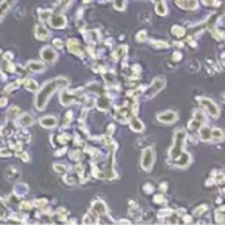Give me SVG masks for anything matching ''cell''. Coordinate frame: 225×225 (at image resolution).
<instances>
[{
    "label": "cell",
    "instance_id": "1",
    "mask_svg": "<svg viewBox=\"0 0 225 225\" xmlns=\"http://www.w3.org/2000/svg\"><path fill=\"white\" fill-rule=\"evenodd\" d=\"M69 84V80L66 78H57V79H53L50 80L49 83H46L45 86L41 88V91L38 92V95L36 97V107L38 109H43L46 106V103L49 100V97L53 95V92L58 90V88H62V87H66Z\"/></svg>",
    "mask_w": 225,
    "mask_h": 225
},
{
    "label": "cell",
    "instance_id": "2",
    "mask_svg": "<svg viewBox=\"0 0 225 225\" xmlns=\"http://www.w3.org/2000/svg\"><path fill=\"white\" fill-rule=\"evenodd\" d=\"M186 138V132L183 129L177 130V134L174 137V146L173 149L170 150V157L171 158H177L183 150V142Z\"/></svg>",
    "mask_w": 225,
    "mask_h": 225
},
{
    "label": "cell",
    "instance_id": "3",
    "mask_svg": "<svg viewBox=\"0 0 225 225\" xmlns=\"http://www.w3.org/2000/svg\"><path fill=\"white\" fill-rule=\"evenodd\" d=\"M153 162H154V151H153V149H150V147H147V149H145L144 154H142L141 166H142L144 170L149 171V170L151 169Z\"/></svg>",
    "mask_w": 225,
    "mask_h": 225
},
{
    "label": "cell",
    "instance_id": "4",
    "mask_svg": "<svg viewBox=\"0 0 225 225\" xmlns=\"http://www.w3.org/2000/svg\"><path fill=\"white\" fill-rule=\"evenodd\" d=\"M164 87V79L163 78H157L154 79V82L151 83L150 86V88L146 91V96L147 97H150V96H154L155 94H158L162 88Z\"/></svg>",
    "mask_w": 225,
    "mask_h": 225
},
{
    "label": "cell",
    "instance_id": "5",
    "mask_svg": "<svg viewBox=\"0 0 225 225\" xmlns=\"http://www.w3.org/2000/svg\"><path fill=\"white\" fill-rule=\"evenodd\" d=\"M201 104L207 108V111L209 115H212L213 117H218V108L213 101L208 100V99H201Z\"/></svg>",
    "mask_w": 225,
    "mask_h": 225
},
{
    "label": "cell",
    "instance_id": "6",
    "mask_svg": "<svg viewBox=\"0 0 225 225\" xmlns=\"http://www.w3.org/2000/svg\"><path fill=\"white\" fill-rule=\"evenodd\" d=\"M41 57L45 59V61L53 63V62H56V59H57V53L54 52L52 47H43L42 52H41Z\"/></svg>",
    "mask_w": 225,
    "mask_h": 225
},
{
    "label": "cell",
    "instance_id": "7",
    "mask_svg": "<svg viewBox=\"0 0 225 225\" xmlns=\"http://www.w3.org/2000/svg\"><path fill=\"white\" fill-rule=\"evenodd\" d=\"M158 120H160L161 123H164V124H170V123H174L175 120L178 119L177 116V113L175 112H171V111H169V112H164L162 115H158Z\"/></svg>",
    "mask_w": 225,
    "mask_h": 225
},
{
    "label": "cell",
    "instance_id": "8",
    "mask_svg": "<svg viewBox=\"0 0 225 225\" xmlns=\"http://www.w3.org/2000/svg\"><path fill=\"white\" fill-rule=\"evenodd\" d=\"M5 178L8 180H15V179H19L20 178V170L15 166H9L7 170H5Z\"/></svg>",
    "mask_w": 225,
    "mask_h": 225
},
{
    "label": "cell",
    "instance_id": "9",
    "mask_svg": "<svg viewBox=\"0 0 225 225\" xmlns=\"http://www.w3.org/2000/svg\"><path fill=\"white\" fill-rule=\"evenodd\" d=\"M177 158H178V160L175 161V164H177V166H179V167H186L191 162L190 155L187 154V153H183V151L180 153V154Z\"/></svg>",
    "mask_w": 225,
    "mask_h": 225
},
{
    "label": "cell",
    "instance_id": "10",
    "mask_svg": "<svg viewBox=\"0 0 225 225\" xmlns=\"http://www.w3.org/2000/svg\"><path fill=\"white\" fill-rule=\"evenodd\" d=\"M50 23H52V26H54V28H65L66 26V20L63 16H53Z\"/></svg>",
    "mask_w": 225,
    "mask_h": 225
},
{
    "label": "cell",
    "instance_id": "11",
    "mask_svg": "<svg viewBox=\"0 0 225 225\" xmlns=\"http://www.w3.org/2000/svg\"><path fill=\"white\" fill-rule=\"evenodd\" d=\"M40 123L43 128H53V127H56V124H57V119L53 117V116H46V117H42Z\"/></svg>",
    "mask_w": 225,
    "mask_h": 225
},
{
    "label": "cell",
    "instance_id": "12",
    "mask_svg": "<svg viewBox=\"0 0 225 225\" xmlns=\"http://www.w3.org/2000/svg\"><path fill=\"white\" fill-rule=\"evenodd\" d=\"M92 211H94L96 215H104L107 213V205L104 204L103 201H96L94 205H92Z\"/></svg>",
    "mask_w": 225,
    "mask_h": 225
},
{
    "label": "cell",
    "instance_id": "13",
    "mask_svg": "<svg viewBox=\"0 0 225 225\" xmlns=\"http://www.w3.org/2000/svg\"><path fill=\"white\" fill-rule=\"evenodd\" d=\"M43 69H45V65L41 63V62L32 61V62L28 63V70L33 71V73H41V71H43Z\"/></svg>",
    "mask_w": 225,
    "mask_h": 225
},
{
    "label": "cell",
    "instance_id": "14",
    "mask_svg": "<svg viewBox=\"0 0 225 225\" xmlns=\"http://www.w3.org/2000/svg\"><path fill=\"white\" fill-rule=\"evenodd\" d=\"M47 36H49V32L46 30V28H43L42 25H40V26H37V28H36V37L38 38V40L43 41V40H46V38H47Z\"/></svg>",
    "mask_w": 225,
    "mask_h": 225
},
{
    "label": "cell",
    "instance_id": "15",
    "mask_svg": "<svg viewBox=\"0 0 225 225\" xmlns=\"http://www.w3.org/2000/svg\"><path fill=\"white\" fill-rule=\"evenodd\" d=\"M69 47H70L71 52L75 53V54H78V56H82V54H83V49H82L79 46V43L76 42V41H74V40H70L69 41Z\"/></svg>",
    "mask_w": 225,
    "mask_h": 225
},
{
    "label": "cell",
    "instance_id": "16",
    "mask_svg": "<svg viewBox=\"0 0 225 225\" xmlns=\"http://www.w3.org/2000/svg\"><path fill=\"white\" fill-rule=\"evenodd\" d=\"M97 108L101 109V111H106V109L109 108V99L107 96H101L97 100Z\"/></svg>",
    "mask_w": 225,
    "mask_h": 225
},
{
    "label": "cell",
    "instance_id": "17",
    "mask_svg": "<svg viewBox=\"0 0 225 225\" xmlns=\"http://www.w3.org/2000/svg\"><path fill=\"white\" fill-rule=\"evenodd\" d=\"M211 129L209 128H207V127H204V128H201L200 127V138L203 140V141H209L211 140Z\"/></svg>",
    "mask_w": 225,
    "mask_h": 225
},
{
    "label": "cell",
    "instance_id": "18",
    "mask_svg": "<svg viewBox=\"0 0 225 225\" xmlns=\"http://www.w3.org/2000/svg\"><path fill=\"white\" fill-rule=\"evenodd\" d=\"M24 86H25V88L28 90V91H30V92H34V91H37V83H36L34 80H32V79L25 80Z\"/></svg>",
    "mask_w": 225,
    "mask_h": 225
},
{
    "label": "cell",
    "instance_id": "19",
    "mask_svg": "<svg viewBox=\"0 0 225 225\" xmlns=\"http://www.w3.org/2000/svg\"><path fill=\"white\" fill-rule=\"evenodd\" d=\"M20 124H23V125H32L33 124V117L30 116L29 113H25V115H23V116H21Z\"/></svg>",
    "mask_w": 225,
    "mask_h": 225
},
{
    "label": "cell",
    "instance_id": "20",
    "mask_svg": "<svg viewBox=\"0 0 225 225\" xmlns=\"http://www.w3.org/2000/svg\"><path fill=\"white\" fill-rule=\"evenodd\" d=\"M130 128L133 129L134 132H141L142 129H144V125H142V123L140 121V120H133V121L130 123Z\"/></svg>",
    "mask_w": 225,
    "mask_h": 225
},
{
    "label": "cell",
    "instance_id": "21",
    "mask_svg": "<svg viewBox=\"0 0 225 225\" xmlns=\"http://www.w3.org/2000/svg\"><path fill=\"white\" fill-rule=\"evenodd\" d=\"M155 11H157L158 15H166V12H167V11H166V5H164V3H162V2L157 3Z\"/></svg>",
    "mask_w": 225,
    "mask_h": 225
},
{
    "label": "cell",
    "instance_id": "22",
    "mask_svg": "<svg viewBox=\"0 0 225 225\" xmlns=\"http://www.w3.org/2000/svg\"><path fill=\"white\" fill-rule=\"evenodd\" d=\"M211 133H212V134H211L212 137H215V140H223V138H224L223 130H220V129H213Z\"/></svg>",
    "mask_w": 225,
    "mask_h": 225
},
{
    "label": "cell",
    "instance_id": "23",
    "mask_svg": "<svg viewBox=\"0 0 225 225\" xmlns=\"http://www.w3.org/2000/svg\"><path fill=\"white\" fill-rule=\"evenodd\" d=\"M188 127H190V129H191V130H197V129H199V128L201 127V123L199 121V120L194 119L190 123V125H188Z\"/></svg>",
    "mask_w": 225,
    "mask_h": 225
},
{
    "label": "cell",
    "instance_id": "24",
    "mask_svg": "<svg viewBox=\"0 0 225 225\" xmlns=\"http://www.w3.org/2000/svg\"><path fill=\"white\" fill-rule=\"evenodd\" d=\"M54 170H56L57 173H67L69 171V167L67 166H65V164H54Z\"/></svg>",
    "mask_w": 225,
    "mask_h": 225
},
{
    "label": "cell",
    "instance_id": "25",
    "mask_svg": "<svg viewBox=\"0 0 225 225\" xmlns=\"http://www.w3.org/2000/svg\"><path fill=\"white\" fill-rule=\"evenodd\" d=\"M26 191H28L26 184H19L17 187H16V194L17 195H24V194H26Z\"/></svg>",
    "mask_w": 225,
    "mask_h": 225
},
{
    "label": "cell",
    "instance_id": "26",
    "mask_svg": "<svg viewBox=\"0 0 225 225\" xmlns=\"http://www.w3.org/2000/svg\"><path fill=\"white\" fill-rule=\"evenodd\" d=\"M188 69L191 71H197V70L200 69V65H199V62H197V61H192V62L188 65Z\"/></svg>",
    "mask_w": 225,
    "mask_h": 225
},
{
    "label": "cell",
    "instance_id": "27",
    "mask_svg": "<svg viewBox=\"0 0 225 225\" xmlns=\"http://www.w3.org/2000/svg\"><path fill=\"white\" fill-rule=\"evenodd\" d=\"M173 33L175 36H178V37H180V36H183L184 34V30L180 28V26H174L173 28Z\"/></svg>",
    "mask_w": 225,
    "mask_h": 225
},
{
    "label": "cell",
    "instance_id": "28",
    "mask_svg": "<svg viewBox=\"0 0 225 225\" xmlns=\"http://www.w3.org/2000/svg\"><path fill=\"white\" fill-rule=\"evenodd\" d=\"M197 208H199V209H195L194 211V215L195 216H200L203 212L207 211V205H200V207H197Z\"/></svg>",
    "mask_w": 225,
    "mask_h": 225
},
{
    "label": "cell",
    "instance_id": "29",
    "mask_svg": "<svg viewBox=\"0 0 225 225\" xmlns=\"http://www.w3.org/2000/svg\"><path fill=\"white\" fill-rule=\"evenodd\" d=\"M17 112H19V108L17 107H12L8 111V117H13V116H16L17 115Z\"/></svg>",
    "mask_w": 225,
    "mask_h": 225
},
{
    "label": "cell",
    "instance_id": "30",
    "mask_svg": "<svg viewBox=\"0 0 225 225\" xmlns=\"http://www.w3.org/2000/svg\"><path fill=\"white\" fill-rule=\"evenodd\" d=\"M4 217H5V207L3 204V201L0 200V220H3Z\"/></svg>",
    "mask_w": 225,
    "mask_h": 225
},
{
    "label": "cell",
    "instance_id": "31",
    "mask_svg": "<svg viewBox=\"0 0 225 225\" xmlns=\"http://www.w3.org/2000/svg\"><path fill=\"white\" fill-rule=\"evenodd\" d=\"M50 16V12H45V11H40V19L41 20H47V17Z\"/></svg>",
    "mask_w": 225,
    "mask_h": 225
},
{
    "label": "cell",
    "instance_id": "32",
    "mask_svg": "<svg viewBox=\"0 0 225 225\" xmlns=\"http://www.w3.org/2000/svg\"><path fill=\"white\" fill-rule=\"evenodd\" d=\"M11 150H8V149H0V154H4L3 157H9L11 155Z\"/></svg>",
    "mask_w": 225,
    "mask_h": 225
},
{
    "label": "cell",
    "instance_id": "33",
    "mask_svg": "<svg viewBox=\"0 0 225 225\" xmlns=\"http://www.w3.org/2000/svg\"><path fill=\"white\" fill-rule=\"evenodd\" d=\"M137 38H138V41H145V38H146V33H145V32L138 33V34H137Z\"/></svg>",
    "mask_w": 225,
    "mask_h": 225
},
{
    "label": "cell",
    "instance_id": "34",
    "mask_svg": "<svg viewBox=\"0 0 225 225\" xmlns=\"http://www.w3.org/2000/svg\"><path fill=\"white\" fill-rule=\"evenodd\" d=\"M54 46H56V47H58V49H62L63 43H62L61 41H59V40H56V41H54Z\"/></svg>",
    "mask_w": 225,
    "mask_h": 225
},
{
    "label": "cell",
    "instance_id": "35",
    "mask_svg": "<svg viewBox=\"0 0 225 225\" xmlns=\"http://www.w3.org/2000/svg\"><path fill=\"white\" fill-rule=\"evenodd\" d=\"M203 4H205V5H215V2H212V0H203Z\"/></svg>",
    "mask_w": 225,
    "mask_h": 225
},
{
    "label": "cell",
    "instance_id": "36",
    "mask_svg": "<svg viewBox=\"0 0 225 225\" xmlns=\"http://www.w3.org/2000/svg\"><path fill=\"white\" fill-rule=\"evenodd\" d=\"M5 103H7L5 99H0V106H5Z\"/></svg>",
    "mask_w": 225,
    "mask_h": 225
},
{
    "label": "cell",
    "instance_id": "37",
    "mask_svg": "<svg viewBox=\"0 0 225 225\" xmlns=\"http://www.w3.org/2000/svg\"><path fill=\"white\" fill-rule=\"evenodd\" d=\"M92 101H94V100H92V99H90V103H92ZM87 103H88V101H87ZM87 107H88V108L92 107V104H87Z\"/></svg>",
    "mask_w": 225,
    "mask_h": 225
}]
</instances>
